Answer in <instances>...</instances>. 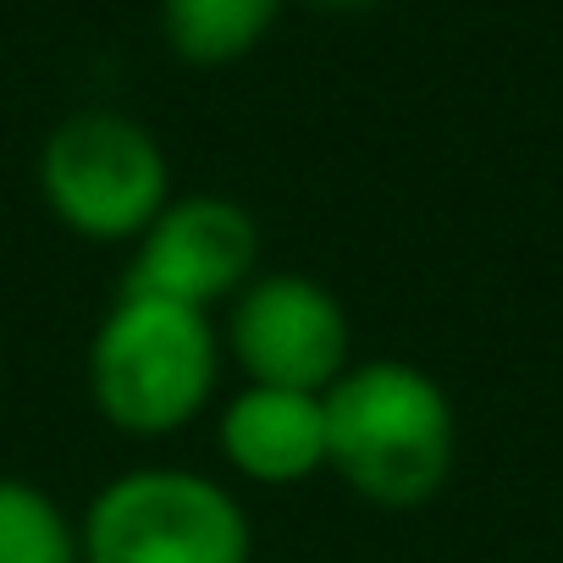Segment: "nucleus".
<instances>
[{
  "instance_id": "nucleus-1",
  "label": "nucleus",
  "mask_w": 563,
  "mask_h": 563,
  "mask_svg": "<svg viewBox=\"0 0 563 563\" xmlns=\"http://www.w3.org/2000/svg\"><path fill=\"white\" fill-rule=\"evenodd\" d=\"M327 475L382 514L442 497L459 464V409L448 387L393 354L354 360L327 393Z\"/></svg>"
},
{
  "instance_id": "nucleus-2",
  "label": "nucleus",
  "mask_w": 563,
  "mask_h": 563,
  "mask_svg": "<svg viewBox=\"0 0 563 563\" xmlns=\"http://www.w3.org/2000/svg\"><path fill=\"white\" fill-rule=\"evenodd\" d=\"M221 321L155 294L122 288L100 316L84 382L106 431L122 442H172L221 404Z\"/></svg>"
},
{
  "instance_id": "nucleus-3",
  "label": "nucleus",
  "mask_w": 563,
  "mask_h": 563,
  "mask_svg": "<svg viewBox=\"0 0 563 563\" xmlns=\"http://www.w3.org/2000/svg\"><path fill=\"white\" fill-rule=\"evenodd\" d=\"M84 563H254V519L232 481L194 464H128L78 514Z\"/></svg>"
},
{
  "instance_id": "nucleus-4",
  "label": "nucleus",
  "mask_w": 563,
  "mask_h": 563,
  "mask_svg": "<svg viewBox=\"0 0 563 563\" xmlns=\"http://www.w3.org/2000/svg\"><path fill=\"white\" fill-rule=\"evenodd\" d=\"M34 183L51 221L95 249H133L177 194L166 144L111 106L67 111L40 144Z\"/></svg>"
},
{
  "instance_id": "nucleus-5",
  "label": "nucleus",
  "mask_w": 563,
  "mask_h": 563,
  "mask_svg": "<svg viewBox=\"0 0 563 563\" xmlns=\"http://www.w3.org/2000/svg\"><path fill=\"white\" fill-rule=\"evenodd\" d=\"M221 349L227 365L243 371V382L316 398L360 360L349 305L321 276L271 265L221 310Z\"/></svg>"
},
{
  "instance_id": "nucleus-6",
  "label": "nucleus",
  "mask_w": 563,
  "mask_h": 563,
  "mask_svg": "<svg viewBox=\"0 0 563 563\" xmlns=\"http://www.w3.org/2000/svg\"><path fill=\"white\" fill-rule=\"evenodd\" d=\"M265 271V232L232 194H172L166 210L128 249L122 288L155 294L188 310H227Z\"/></svg>"
},
{
  "instance_id": "nucleus-7",
  "label": "nucleus",
  "mask_w": 563,
  "mask_h": 563,
  "mask_svg": "<svg viewBox=\"0 0 563 563\" xmlns=\"http://www.w3.org/2000/svg\"><path fill=\"white\" fill-rule=\"evenodd\" d=\"M210 442L238 486L294 492L327 475V404L316 393L243 382L210 409Z\"/></svg>"
},
{
  "instance_id": "nucleus-8",
  "label": "nucleus",
  "mask_w": 563,
  "mask_h": 563,
  "mask_svg": "<svg viewBox=\"0 0 563 563\" xmlns=\"http://www.w3.org/2000/svg\"><path fill=\"white\" fill-rule=\"evenodd\" d=\"M288 0H161V40L188 67H232L254 56Z\"/></svg>"
},
{
  "instance_id": "nucleus-9",
  "label": "nucleus",
  "mask_w": 563,
  "mask_h": 563,
  "mask_svg": "<svg viewBox=\"0 0 563 563\" xmlns=\"http://www.w3.org/2000/svg\"><path fill=\"white\" fill-rule=\"evenodd\" d=\"M0 563H84L78 514L29 475H0Z\"/></svg>"
},
{
  "instance_id": "nucleus-10",
  "label": "nucleus",
  "mask_w": 563,
  "mask_h": 563,
  "mask_svg": "<svg viewBox=\"0 0 563 563\" xmlns=\"http://www.w3.org/2000/svg\"><path fill=\"white\" fill-rule=\"evenodd\" d=\"M316 12H332V18H360V12H376L382 0H305Z\"/></svg>"
}]
</instances>
